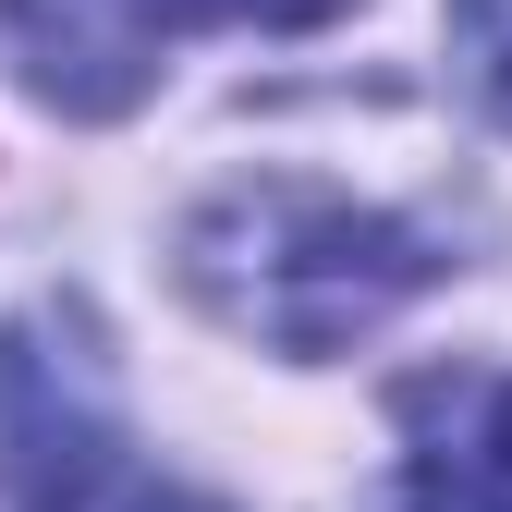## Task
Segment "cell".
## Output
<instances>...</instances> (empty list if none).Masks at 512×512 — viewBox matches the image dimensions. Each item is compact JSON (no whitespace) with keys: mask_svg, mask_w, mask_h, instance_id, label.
<instances>
[{"mask_svg":"<svg viewBox=\"0 0 512 512\" xmlns=\"http://www.w3.org/2000/svg\"><path fill=\"white\" fill-rule=\"evenodd\" d=\"M183 281L256 354H354L439 281V232H415L403 208L354 196L317 171H256L232 196H208L183 220Z\"/></svg>","mask_w":512,"mask_h":512,"instance_id":"1","label":"cell"},{"mask_svg":"<svg viewBox=\"0 0 512 512\" xmlns=\"http://www.w3.org/2000/svg\"><path fill=\"white\" fill-rule=\"evenodd\" d=\"M0 49L13 74L74 110V122H110L159 86V49H171V13L159 0H0Z\"/></svg>","mask_w":512,"mask_h":512,"instance_id":"2","label":"cell"},{"mask_svg":"<svg viewBox=\"0 0 512 512\" xmlns=\"http://www.w3.org/2000/svg\"><path fill=\"white\" fill-rule=\"evenodd\" d=\"M452 61H464L476 110L512 135V0H452Z\"/></svg>","mask_w":512,"mask_h":512,"instance_id":"3","label":"cell"},{"mask_svg":"<svg viewBox=\"0 0 512 512\" xmlns=\"http://www.w3.org/2000/svg\"><path fill=\"white\" fill-rule=\"evenodd\" d=\"M159 13H171V37H183V25H269V37H305V25L354 13V0H159Z\"/></svg>","mask_w":512,"mask_h":512,"instance_id":"4","label":"cell"},{"mask_svg":"<svg viewBox=\"0 0 512 512\" xmlns=\"http://www.w3.org/2000/svg\"><path fill=\"white\" fill-rule=\"evenodd\" d=\"M464 512H512V391L476 427V464H464Z\"/></svg>","mask_w":512,"mask_h":512,"instance_id":"5","label":"cell"},{"mask_svg":"<svg viewBox=\"0 0 512 512\" xmlns=\"http://www.w3.org/2000/svg\"><path fill=\"white\" fill-rule=\"evenodd\" d=\"M74 512H220V500H196V488H159V476H135V464H122L110 488H86Z\"/></svg>","mask_w":512,"mask_h":512,"instance_id":"6","label":"cell"},{"mask_svg":"<svg viewBox=\"0 0 512 512\" xmlns=\"http://www.w3.org/2000/svg\"><path fill=\"white\" fill-rule=\"evenodd\" d=\"M403 512H464V500H439V488H415V500H403Z\"/></svg>","mask_w":512,"mask_h":512,"instance_id":"7","label":"cell"}]
</instances>
